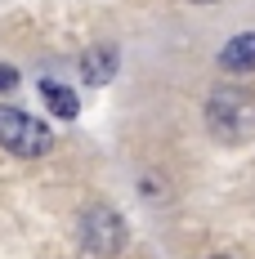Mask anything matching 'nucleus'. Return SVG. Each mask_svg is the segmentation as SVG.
I'll return each instance as SVG.
<instances>
[{
	"instance_id": "nucleus-1",
	"label": "nucleus",
	"mask_w": 255,
	"mask_h": 259,
	"mask_svg": "<svg viewBox=\"0 0 255 259\" xmlns=\"http://www.w3.org/2000/svg\"><path fill=\"white\" fill-rule=\"evenodd\" d=\"M206 130L220 143H246L255 139V94L246 90H215L206 99Z\"/></svg>"
},
{
	"instance_id": "nucleus-2",
	"label": "nucleus",
	"mask_w": 255,
	"mask_h": 259,
	"mask_svg": "<svg viewBox=\"0 0 255 259\" xmlns=\"http://www.w3.org/2000/svg\"><path fill=\"white\" fill-rule=\"evenodd\" d=\"M0 148L14 156H45L54 148V130L18 107H0Z\"/></svg>"
},
{
	"instance_id": "nucleus-3",
	"label": "nucleus",
	"mask_w": 255,
	"mask_h": 259,
	"mask_svg": "<svg viewBox=\"0 0 255 259\" xmlns=\"http://www.w3.org/2000/svg\"><path fill=\"white\" fill-rule=\"evenodd\" d=\"M81 241H85L90 255H99V259L121 255V246H126V224H121V214L107 210V206H90L85 219H81Z\"/></svg>"
},
{
	"instance_id": "nucleus-4",
	"label": "nucleus",
	"mask_w": 255,
	"mask_h": 259,
	"mask_svg": "<svg viewBox=\"0 0 255 259\" xmlns=\"http://www.w3.org/2000/svg\"><path fill=\"white\" fill-rule=\"evenodd\" d=\"M220 72H229V76H246L255 72V31H242V36H233L229 45L220 50Z\"/></svg>"
},
{
	"instance_id": "nucleus-5",
	"label": "nucleus",
	"mask_w": 255,
	"mask_h": 259,
	"mask_svg": "<svg viewBox=\"0 0 255 259\" xmlns=\"http://www.w3.org/2000/svg\"><path fill=\"white\" fill-rule=\"evenodd\" d=\"M117 76V50H85L81 54V80L85 85H107Z\"/></svg>"
},
{
	"instance_id": "nucleus-6",
	"label": "nucleus",
	"mask_w": 255,
	"mask_h": 259,
	"mask_svg": "<svg viewBox=\"0 0 255 259\" xmlns=\"http://www.w3.org/2000/svg\"><path fill=\"white\" fill-rule=\"evenodd\" d=\"M41 94H45V103H50V112L58 116V121H72V116L81 112L77 94H72L67 85H58V80H45V85H41Z\"/></svg>"
},
{
	"instance_id": "nucleus-7",
	"label": "nucleus",
	"mask_w": 255,
	"mask_h": 259,
	"mask_svg": "<svg viewBox=\"0 0 255 259\" xmlns=\"http://www.w3.org/2000/svg\"><path fill=\"white\" fill-rule=\"evenodd\" d=\"M9 90H18V72L0 63V94H9Z\"/></svg>"
},
{
	"instance_id": "nucleus-8",
	"label": "nucleus",
	"mask_w": 255,
	"mask_h": 259,
	"mask_svg": "<svg viewBox=\"0 0 255 259\" xmlns=\"http://www.w3.org/2000/svg\"><path fill=\"white\" fill-rule=\"evenodd\" d=\"M188 5H215V0H188Z\"/></svg>"
},
{
	"instance_id": "nucleus-9",
	"label": "nucleus",
	"mask_w": 255,
	"mask_h": 259,
	"mask_svg": "<svg viewBox=\"0 0 255 259\" xmlns=\"http://www.w3.org/2000/svg\"><path fill=\"white\" fill-rule=\"evenodd\" d=\"M210 259H229V255H210Z\"/></svg>"
}]
</instances>
